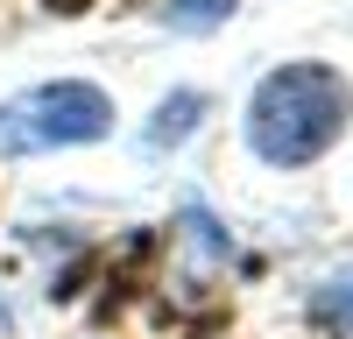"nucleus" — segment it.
Masks as SVG:
<instances>
[{
  "label": "nucleus",
  "mask_w": 353,
  "mask_h": 339,
  "mask_svg": "<svg viewBox=\"0 0 353 339\" xmlns=\"http://www.w3.org/2000/svg\"><path fill=\"white\" fill-rule=\"evenodd\" d=\"M113 134V92L92 78H50L28 92L0 99V156H50V149H85Z\"/></svg>",
  "instance_id": "nucleus-2"
},
{
  "label": "nucleus",
  "mask_w": 353,
  "mask_h": 339,
  "mask_svg": "<svg viewBox=\"0 0 353 339\" xmlns=\"http://www.w3.org/2000/svg\"><path fill=\"white\" fill-rule=\"evenodd\" d=\"M233 8H241V0H170L163 21L176 28V36H212L219 21H233Z\"/></svg>",
  "instance_id": "nucleus-5"
},
{
  "label": "nucleus",
  "mask_w": 353,
  "mask_h": 339,
  "mask_svg": "<svg viewBox=\"0 0 353 339\" xmlns=\"http://www.w3.org/2000/svg\"><path fill=\"white\" fill-rule=\"evenodd\" d=\"M205 106H212V99H205L198 85H176V92H163V106H156V121L141 127V149H149V156H170L176 141H184V134H198V121H205Z\"/></svg>",
  "instance_id": "nucleus-3"
},
{
  "label": "nucleus",
  "mask_w": 353,
  "mask_h": 339,
  "mask_svg": "<svg viewBox=\"0 0 353 339\" xmlns=\"http://www.w3.org/2000/svg\"><path fill=\"white\" fill-rule=\"evenodd\" d=\"M353 121V85L332 64H276L269 78L248 92V149L269 170H304L332 149Z\"/></svg>",
  "instance_id": "nucleus-1"
},
{
  "label": "nucleus",
  "mask_w": 353,
  "mask_h": 339,
  "mask_svg": "<svg viewBox=\"0 0 353 339\" xmlns=\"http://www.w3.org/2000/svg\"><path fill=\"white\" fill-rule=\"evenodd\" d=\"M304 311H311V325H325L332 339H353V262H346V269H332L325 282H318Z\"/></svg>",
  "instance_id": "nucleus-4"
}]
</instances>
